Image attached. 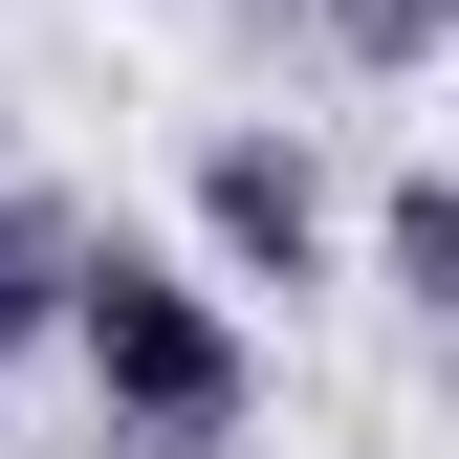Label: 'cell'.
I'll return each mask as SVG.
<instances>
[{"mask_svg":"<svg viewBox=\"0 0 459 459\" xmlns=\"http://www.w3.org/2000/svg\"><path fill=\"white\" fill-rule=\"evenodd\" d=\"M66 351L109 394V437H153V459H219V437L263 416V328L219 307L176 241H109V219H88V263H66Z\"/></svg>","mask_w":459,"mask_h":459,"instance_id":"1","label":"cell"},{"mask_svg":"<svg viewBox=\"0 0 459 459\" xmlns=\"http://www.w3.org/2000/svg\"><path fill=\"white\" fill-rule=\"evenodd\" d=\"M328 44H351V66H372V88H416V66H437V44H459V0H328Z\"/></svg>","mask_w":459,"mask_h":459,"instance_id":"5","label":"cell"},{"mask_svg":"<svg viewBox=\"0 0 459 459\" xmlns=\"http://www.w3.org/2000/svg\"><path fill=\"white\" fill-rule=\"evenodd\" d=\"M66 263H88L66 197H0V372H22V328H66Z\"/></svg>","mask_w":459,"mask_h":459,"instance_id":"3","label":"cell"},{"mask_svg":"<svg viewBox=\"0 0 459 459\" xmlns=\"http://www.w3.org/2000/svg\"><path fill=\"white\" fill-rule=\"evenodd\" d=\"M372 284H394V307H437V284H459V197H437V176H394V219H372Z\"/></svg>","mask_w":459,"mask_h":459,"instance_id":"4","label":"cell"},{"mask_svg":"<svg viewBox=\"0 0 459 459\" xmlns=\"http://www.w3.org/2000/svg\"><path fill=\"white\" fill-rule=\"evenodd\" d=\"M197 284L241 307V284H328V176L307 132H219L197 153Z\"/></svg>","mask_w":459,"mask_h":459,"instance_id":"2","label":"cell"}]
</instances>
